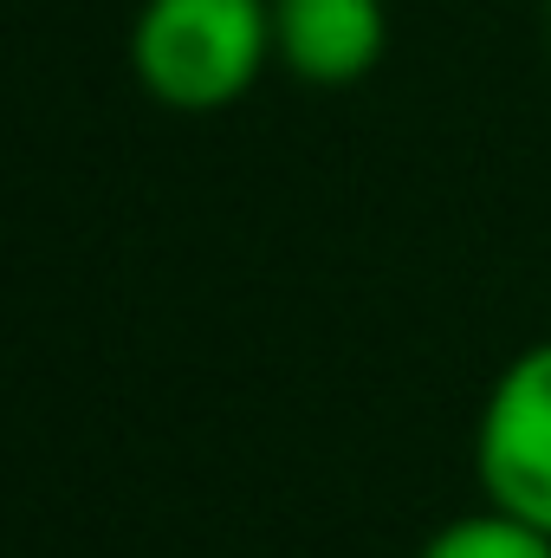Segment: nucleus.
<instances>
[{
    "label": "nucleus",
    "mask_w": 551,
    "mask_h": 558,
    "mask_svg": "<svg viewBox=\"0 0 551 558\" xmlns=\"http://www.w3.org/2000/svg\"><path fill=\"white\" fill-rule=\"evenodd\" d=\"M390 52L383 0H273V65L311 92L364 85Z\"/></svg>",
    "instance_id": "nucleus-3"
},
{
    "label": "nucleus",
    "mask_w": 551,
    "mask_h": 558,
    "mask_svg": "<svg viewBox=\"0 0 551 558\" xmlns=\"http://www.w3.org/2000/svg\"><path fill=\"white\" fill-rule=\"evenodd\" d=\"M415 558H551V533H539V526H526V520H513V513L480 500L474 513L441 520L421 539Z\"/></svg>",
    "instance_id": "nucleus-4"
},
{
    "label": "nucleus",
    "mask_w": 551,
    "mask_h": 558,
    "mask_svg": "<svg viewBox=\"0 0 551 558\" xmlns=\"http://www.w3.org/2000/svg\"><path fill=\"white\" fill-rule=\"evenodd\" d=\"M267 72L273 0H143L131 20V78L162 111H228Z\"/></svg>",
    "instance_id": "nucleus-1"
},
{
    "label": "nucleus",
    "mask_w": 551,
    "mask_h": 558,
    "mask_svg": "<svg viewBox=\"0 0 551 558\" xmlns=\"http://www.w3.org/2000/svg\"><path fill=\"white\" fill-rule=\"evenodd\" d=\"M546 39H551V0H546Z\"/></svg>",
    "instance_id": "nucleus-5"
},
{
    "label": "nucleus",
    "mask_w": 551,
    "mask_h": 558,
    "mask_svg": "<svg viewBox=\"0 0 551 558\" xmlns=\"http://www.w3.org/2000/svg\"><path fill=\"white\" fill-rule=\"evenodd\" d=\"M480 500L551 533V338L506 357L474 416Z\"/></svg>",
    "instance_id": "nucleus-2"
}]
</instances>
